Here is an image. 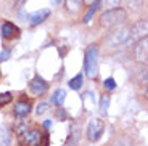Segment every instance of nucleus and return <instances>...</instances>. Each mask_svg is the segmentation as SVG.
Returning <instances> with one entry per match:
<instances>
[{"label": "nucleus", "instance_id": "1", "mask_svg": "<svg viewBox=\"0 0 148 146\" xmlns=\"http://www.w3.org/2000/svg\"><path fill=\"white\" fill-rule=\"evenodd\" d=\"M127 19V11L124 8H111V10H105L100 16V24L103 27H118V26L124 24Z\"/></svg>", "mask_w": 148, "mask_h": 146}, {"label": "nucleus", "instance_id": "2", "mask_svg": "<svg viewBox=\"0 0 148 146\" xmlns=\"http://www.w3.org/2000/svg\"><path fill=\"white\" fill-rule=\"evenodd\" d=\"M84 71L89 79H95L98 74V47L95 44L87 47V50H85Z\"/></svg>", "mask_w": 148, "mask_h": 146}, {"label": "nucleus", "instance_id": "3", "mask_svg": "<svg viewBox=\"0 0 148 146\" xmlns=\"http://www.w3.org/2000/svg\"><path fill=\"white\" fill-rule=\"evenodd\" d=\"M19 143L23 146H48V136L39 128H31L19 133Z\"/></svg>", "mask_w": 148, "mask_h": 146}, {"label": "nucleus", "instance_id": "4", "mask_svg": "<svg viewBox=\"0 0 148 146\" xmlns=\"http://www.w3.org/2000/svg\"><path fill=\"white\" fill-rule=\"evenodd\" d=\"M129 31H130L129 26H124V24L118 26L106 39V45L110 48H118L121 45H126L127 39H129Z\"/></svg>", "mask_w": 148, "mask_h": 146}, {"label": "nucleus", "instance_id": "5", "mask_svg": "<svg viewBox=\"0 0 148 146\" xmlns=\"http://www.w3.org/2000/svg\"><path fill=\"white\" fill-rule=\"evenodd\" d=\"M147 31H148V23H147V19H140V21H137L135 24L132 26V27H130V31H129V39H127L126 45L134 44V42H138L140 39L147 37Z\"/></svg>", "mask_w": 148, "mask_h": 146}, {"label": "nucleus", "instance_id": "6", "mask_svg": "<svg viewBox=\"0 0 148 146\" xmlns=\"http://www.w3.org/2000/svg\"><path fill=\"white\" fill-rule=\"evenodd\" d=\"M105 132V122L101 119H90L87 125V140L92 143L98 141Z\"/></svg>", "mask_w": 148, "mask_h": 146}, {"label": "nucleus", "instance_id": "7", "mask_svg": "<svg viewBox=\"0 0 148 146\" xmlns=\"http://www.w3.org/2000/svg\"><path fill=\"white\" fill-rule=\"evenodd\" d=\"M29 90L34 95H44L48 90V84L45 79H42L40 76H34V79L29 82Z\"/></svg>", "mask_w": 148, "mask_h": 146}, {"label": "nucleus", "instance_id": "8", "mask_svg": "<svg viewBox=\"0 0 148 146\" xmlns=\"http://www.w3.org/2000/svg\"><path fill=\"white\" fill-rule=\"evenodd\" d=\"M0 34H2V37L5 40H11V39L19 35V27L10 21H5L3 24L0 26Z\"/></svg>", "mask_w": 148, "mask_h": 146}, {"label": "nucleus", "instance_id": "9", "mask_svg": "<svg viewBox=\"0 0 148 146\" xmlns=\"http://www.w3.org/2000/svg\"><path fill=\"white\" fill-rule=\"evenodd\" d=\"M134 55H135V59H137L138 63H143V64L147 63V56H148V40H147V37H143V39H140V40L137 42Z\"/></svg>", "mask_w": 148, "mask_h": 146}, {"label": "nucleus", "instance_id": "10", "mask_svg": "<svg viewBox=\"0 0 148 146\" xmlns=\"http://www.w3.org/2000/svg\"><path fill=\"white\" fill-rule=\"evenodd\" d=\"M48 16H50V10L48 8H42V10H37L34 13H31V15H27V21H29L31 26H37L40 23H44Z\"/></svg>", "mask_w": 148, "mask_h": 146}, {"label": "nucleus", "instance_id": "11", "mask_svg": "<svg viewBox=\"0 0 148 146\" xmlns=\"http://www.w3.org/2000/svg\"><path fill=\"white\" fill-rule=\"evenodd\" d=\"M0 146H11V132L7 125H0Z\"/></svg>", "mask_w": 148, "mask_h": 146}, {"label": "nucleus", "instance_id": "12", "mask_svg": "<svg viewBox=\"0 0 148 146\" xmlns=\"http://www.w3.org/2000/svg\"><path fill=\"white\" fill-rule=\"evenodd\" d=\"M31 113V104L27 101H18L15 104V114L18 117H24Z\"/></svg>", "mask_w": 148, "mask_h": 146}, {"label": "nucleus", "instance_id": "13", "mask_svg": "<svg viewBox=\"0 0 148 146\" xmlns=\"http://www.w3.org/2000/svg\"><path fill=\"white\" fill-rule=\"evenodd\" d=\"M84 0H64V8H66L69 13H79V10L82 8Z\"/></svg>", "mask_w": 148, "mask_h": 146}, {"label": "nucleus", "instance_id": "14", "mask_svg": "<svg viewBox=\"0 0 148 146\" xmlns=\"http://www.w3.org/2000/svg\"><path fill=\"white\" fill-rule=\"evenodd\" d=\"M66 90H63V88H58V90L53 93V96H52V103L55 106H63V103H64V100H66Z\"/></svg>", "mask_w": 148, "mask_h": 146}, {"label": "nucleus", "instance_id": "15", "mask_svg": "<svg viewBox=\"0 0 148 146\" xmlns=\"http://www.w3.org/2000/svg\"><path fill=\"white\" fill-rule=\"evenodd\" d=\"M79 135H81V128L76 127V125H73V128H71V136H69V140H68L66 145L68 146H77Z\"/></svg>", "mask_w": 148, "mask_h": 146}, {"label": "nucleus", "instance_id": "16", "mask_svg": "<svg viewBox=\"0 0 148 146\" xmlns=\"http://www.w3.org/2000/svg\"><path fill=\"white\" fill-rule=\"evenodd\" d=\"M98 8H100V0H95V2H92V3H90L89 11H87V13H85V16H84V23H89L90 18L95 15V11L98 10Z\"/></svg>", "mask_w": 148, "mask_h": 146}, {"label": "nucleus", "instance_id": "17", "mask_svg": "<svg viewBox=\"0 0 148 146\" xmlns=\"http://www.w3.org/2000/svg\"><path fill=\"white\" fill-rule=\"evenodd\" d=\"M82 82H84V76L82 74H77V76H74L73 79L69 81V88L73 90H79L82 87Z\"/></svg>", "mask_w": 148, "mask_h": 146}, {"label": "nucleus", "instance_id": "18", "mask_svg": "<svg viewBox=\"0 0 148 146\" xmlns=\"http://www.w3.org/2000/svg\"><path fill=\"white\" fill-rule=\"evenodd\" d=\"M122 0H100V7L105 10H111V8H118Z\"/></svg>", "mask_w": 148, "mask_h": 146}, {"label": "nucleus", "instance_id": "19", "mask_svg": "<svg viewBox=\"0 0 148 146\" xmlns=\"http://www.w3.org/2000/svg\"><path fill=\"white\" fill-rule=\"evenodd\" d=\"M108 108H110V96H101V100H100V113H101V116H106L108 114Z\"/></svg>", "mask_w": 148, "mask_h": 146}, {"label": "nucleus", "instance_id": "20", "mask_svg": "<svg viewBox=\"0 0 148 146\" xmlns=\"http://www.w3.org/2000/svg\"><path fill=\"white\" fill-rule=\"evenodd\" d=\"M13 100V96H11V93H0V104L2 106H5V104H8V103Z\"/></svg>", "mask_w": 148, "mask_h": 146}, {"label": "nucleus", "instance_id": "21", "mask_svg": "<svg viewBox=\"0 0 148 146\" xmlns=\"http://www.w3.org/2000/svg\"><path fill=\"white\" fill-rule=\"evenodd\" d=\"M127 3L132 10H140L142 5H143V0H127Z\"/></svg>", "mask_w": 148, "mask_h": 146}, {"label": "nucleus", "instance_id": "22", "mask_svg": "<svg viewBox=\"0 0 148 146\" xmlns=\"http://www.w3.org/2000/svg\"><path fill=\"white\" fill-rule=\"evenodd\" d=\"M48 111V103H39L37 104V109H36V113L39 114V116H42V114H45Z\"/></svg>", "mask_w": 148, "mask_h": 146}, {"label": "nucleus", "instance_id": "23", "mask_svg": "<svg viewBox=\"0 0 148 146\" xmlns=\"http://www.w3.org/2000/svg\"><path fill=\"white\" fill-rule=\"evenodd\" d=\"M103 87L106 88V90H114L116 88V82L113 77H110V79H106V81L103 82Z\"/></svg>", "mask_w": 148, "mask_h": 146}, {"label": "nucleus", "instance_id": "24", "mask_svg": "<svg viewBox=\"0 0 148 146\" xmlns=\"http://www.w3.org/2000/svg\"><path fill=\"white\" fill-rule=\"evenodd\" d=\"M116 146H132V141H130L127 136H124V138H121V140L116 141Z\"/></svg>", "mask_w": 148, "mask_h": 146}, {"label": "nucleus", "instance_id": "25", "mask_svg": "<svg viewBox=\"0 0 148 146\" xmlns=\"http://www.w3.org/2000/svg\"><path fill=\"white\" fill-rule=\"evenodd\" d=\"M10 56H11V51L10 50H2V51H0V61H7Z\"/></svg>", "mask_w": 148, "mask_h": 146}, {"label": "nucleus", "instance_id": "26", "mask_svg": "<svg viewBox=\"0 0 148 146\" xmlns=\"http://www.w3.org/2000/svg\"><path fill=\"white\" fill-rule=\"evenodd\" d=\"M50 125H52V121H45L44 122V127L45 128H50Z\"/></svg>", "mask_w": 148, "mask_h": 146}, {"label": "nucleus", "instance_id": "27", "mask_svg": "<svg viewBox=\"0 0 148 146\" xmlns=\"http://www.w3.org/2000/svg\"><path fill=\"white\" fill-rule=\"evenodd\" d=\"M50 2H52V3H53V5H58V3H60V2H61V0H50Z\"/></svg>", "mask_w": 148, "mask_h": 146}, {"label": "nucleus", "instance_id": "28", "mask_svg": "<svg viewBox=\"0 0 148 146\" xmlns=\"http://www.w3.org/2000/svg\"><path fill=\"white\" fill-rule=\"evenodd\" d=\"M92 2H95V0H84V3H87V5H90Z\"/></svg>", "mask_w": 148, "mask_h": 146}, {"label": "nucleus", "instance_id": "29", "mask_svg": "<svg viewBox=\"0 0 148 146\" xmlns=\"http://www.w3.org/2000/svg\"><path fill=\"white\" fill-rule=\"evenodd\" d=\"M18 2H21V3H23V2H24V0H18Z\"/></svg>", "mask_w": 148, "mask_h": 146}]
</instances>
